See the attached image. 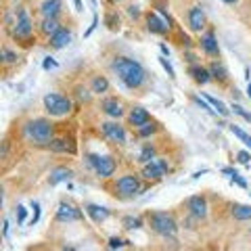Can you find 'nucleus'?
I'll return each mask as SVG.
<instances>
[{"mask_svg": "<svg viewBox=\"0 0 251 251\" xmlns=\"http://www.w3.org/2000/svg\"><path fill=\"white\" fill-rule=\"evenodd\" d=\"M69 42H72V32H69V30H63V27H59V30L51 36L53 48H65Z\"/></svg>", "mask_w": 251, "mask_h": 251, "instance_id": "obj_15", "label": "nucleus"}, {"mask_svg": "<svg viewBox=\"0 0 251 251\" xmlns=\"http://www.w3.org/2000/svg\"><path fill=\"white\" fill-rule=\"evenodd\" d=\"M233 215L236 220H251V205H233Z\"/></svg>", "mask_w": 251, "mask_h": 251, "instance_id": "obj_22", "label": "nucleus"}, {"mask_svg": "<svg viewBox=\"0 0 251 251\" xmlns=\"http://www.w3.org/2000/svg\"><path fill=\"white\" fill-rule=\"evenodd\" d=\"M2 59H4L6 65H11V63H17V54L13 51H9V48H2Z\"/></svg>", "mask_w": 251, "mask_h": 251, "instance_id": "obj_32", "label": "nucleus"}, {"mask_svg": "<svg viewBox=\"0 0 251 251\" xmlns=\"http://www.w3.org/2000/svg\"><path fill=\"white\" fill-rule=\"evenodd\" d=\"M25 134L36 144H51L53 141V126L46 120H34L25 126Z\"/></svg>", "mask_w": 251, "mask_h": 251, "instance_id": "obj_2", "label": "nucleus"}, {"mask_svg": "<svg viewBox=\"0 0 251 251\" xmlns=\"http://www.w3.org/2000/svg\"><path fill=\"white\" fill-rule=\"evenodd\" d=\"M44 107L51 115L54 117H61V115H67L69 111H72V101L67 99V96L63 94H46L44 96Z\"/></svg>", "mask_w": 251, "mask_h": 251, "instance_id": "obj_4", "label": "nucleus"}, {"mask_svg": "<svg viewBox=\"0 0 251 251\" xmlns=\"http://www.w3.org/2000/svg\"><path fill=\"white\" fill-rule=\"evenodd\" d=\"M34 207H36V212H34V218H32V224H36L38 218H40V205L38 203H34Z\"/></svg>", "mask_w": 251, "mask_h": 251, "instance_id": "obj_40", "label": "nucleus"}, {"mask_svg": "<svg viewBox=\"0 0 251 251\" xmlns=\"http://www.w3.org/2000/svg\"><path fill=\"white\" fill-rule=\"evenodd\" d=\"M191 75H193V80L199 84H207L212 80V72L205 67H191Z\"/></svg>", "mask_w": 251, "mask_h": 251, "instance_id": "obj_21", "label": "nucleus"}, {"mask_svg": "<svg viewBox=\"0 0 251 251\" xmlns=\"http://www.w3.org/2000/svg\"><path fill=\"white\" fill-rule=\"evenodd\" d=\"M88 165L96 172V176L109 178L115 172V159L109 155H88Z\"/></svg>", "mask_w": 251, "mask_h": 251, "instance_id": "obj_5", "label": "nucleus"}, {"mask_svg": "<svg viewBox=\"0 0 251 251\" xmlns=\"http://www.w3.org/2000/svg\"><path fill=\"white\" fill-rule=\"evenodd\" d=\"M113 72L120 75V80L128 88H138V86H143V82H144L143 65L136 63V61H132V59H126V57L115 59L113 61Z\"/></svg>", "mask_w": 251, "mask_h": 251, "instance_id": "obj_1", "label": "nucleus"}, {"mask_svg": "<svg viewBox=\"0 0 251 251\" xmlns=\"http://www.w3.org/2000/svg\"><path fill=\"white\" fill-rule=\"evenodd\" d=\"M159 63H161V65H163V69L167 72V75H170V78H174V75H176V73H174V67L170 65V61H167L165 57H161V59H159Z\"/></svg>", "mask_w": 251, "mask_h": 251, "instance_id": "obj_35", "label": "nucleus"}, {"mask_svg": "<svg viewBox=\"0 0 251 251\" xmlns=\"http://www.w3.org/2000/svg\"><path fill=\"white\" fill-rule=\"evenodd\" d=\"M155 130H157V126H155V124L146 122L144 126H141V128H138V134H141V136H151Z\"/></svg>", "mask_w": 251, "mask_h": 251, "instance_id": "obj_31", "label": "nucleus"}, {"mask_svg": "<svg viewBox=\"0 0 251 251\" xmlns=\"http://www.w3.org/2000/svg\"><path fill=\"white\" fill-rule=\"evenodd\" d=\"M103 111H105V115L115 117V120L124 115V107H122V103L117 99H105L103 101Z\"/></svg>", "mask_w": 251, "mask_h": 251, "instance_id": "obj_13", "label": "nucleus"}, {"mask_svg": "<svg viewBox=\"0 0 251 251\" xmlns=\"http://www.w3.org/2000/svg\"><path fill=\"white\" fill-rule=\"evenodd\" d=\"M69 176H72V170H67V167H59V170H54V172L51 174V184L65 182Z\"/></svg>", "mask_w": 251, "mask_h": 251, "instance_id": "obj_23", "label": "nucleus"}, {"mask_svg": "<svg viewBox=\"0 0 251 251\" xmlns=\"http://www.w3.org/2000/svg\"><path fill=\"white\" fill-rule=\"evenodd\" d=\"M51 67H57V63H54L53 59H46L44 61V69H51Z\"/></svg>", "mask_w": 251, "mask_h": 251, "instance_id": "obj_41", "label": "nucleus"}, {"mask_svg": "<svg viewBox=\"0 0 251 251\" xmlns=\"http://www.w3.org/2000/svg\"><path fill=\"white\" fill-rule=\"evenodd\" d=\"M233 111H234V113H239L241 117H245V120H247V122H251V113H247V111H245V109H243V107H241V105H233Z\"/></svg>", "mask_w": 251, "mask_h": 251, "instance_id": "obj_33", "label": "nucleus"}, {"mask_svg": "<svg viewBox=\"0 0 251 251\" xmlns=\"http://www.w3.org/2000/svg\"><path fill=\"white\" fill-rule=\"evenodd\" d=\"M141 191H143L141 180H138L136 176H132V174L122 176L120 180H117V184H115V193L120 195V197H134V195H138Z\"/></svg>", "mask_w": 251, "mask_h": 251, "instance_id": "obj_6", "label": "nucleus"}, {"mask_svg": "<svg viewBox=\"0 0 251 251\" xmlns=\"http://www.w3.org/2000/svg\"><path fill=\"white\" fill-rule=\"evenodd\" d=\"M109 90V82L107 78H103V75H96V78L92 80V92L94 94H103Z\"/></svg>", "mask_w": 251, "mask_h": 251, "instance_id": "obj_25", "label": "nucleus"}, {"mask_svg": "<svg viewBox=\"0 0 251 251\" xmlns=\"http://www.w3.org/2000/svg\"><path fill=\"white\" fill-rule=\"evenodd\" d=\"M236 159H239V161L243 163V165H249V159H251V155L247 151H239L236 153Z\"/></svg>", "mask_w": 251, "mask_h": 251, "instance_id": "obj_36", "label": "nucleus"}, {"mask_svg": "<svg viewBox=\"0 0 251 251\" xmlns=\"http://www.w3.org/2000/svg\"><path fill=\"white\" fill-rule=\"evenodd\" d=\"M82 218V212L75 209L73 205H65L61 203L59 209H57V222H75Z\"/></svg>", "mask_w": 251, "mask_h": 251, "instance_id": "obj_11", "label": "nucleus"}, {"mask_svg": "<svg viewBox=\"0 0 251 251\" xmlns=\"http://www.w3.org/2000/svg\"><path fill=\"white\" fill-rule=\"evenodd\" d=\"M247 94H249V99H251V84H249V88H247Z\"/></svg>", "mask_w": 251, "mask_h": 251, "instance_id": "obj_45", "label": "nucleus"}, {"mask_svg": "<svg viewBox=\"0 0 251 251\" xmlns=\"http://www.w3.org/2000/svg\"><path fill=\"white\" fill-rule=\"evenodd\" d=\"M59 30V21L57 17H44V21H42V32L48 34V36H53L54 32Z\"/></svg>", "mask_w": 251, "mask_h": 251, "instance_id": "obj_24", "label": "nucleus"}, {"mask_svg": "<svg viewBox=\"0 0 251 251\" xmlns=\"http://www.w3.org/2000/svg\"><path fill=\"white\" fill-rule=\"evenodd\" d=\"M34 25H32V19L30 15H27L25 9H19L17 11V23H15V30H13V34H15L17 38H27L32 34Z\"/></svg>", "mask_w": 251, "mask_h": 251, "instance_id": "obj_8", "label": "nucleus"}, {"mask_svg": "<svg viewBox=\"0 0 251 251\" xmlns=\"http://www.w3.org/2000/svg\"><path fill=\"white\" fill-rule=\"evenodd\" d=\"M146 25H149V30H151L153 34H165L167 27H170V25L163 23V19H159L157 15H153V13H151L149 17H146Z\"/></svg>", "mask_w": 251, "mask_h": 251, "instance_id": "obj_18", "label": "nucleus"}, {"mask_svg": "<svg viewBox=\"0 0 251 251\" xmlns=\"http://www.w3.org/2000/svg\"><path fill=\"white\" fill-rule=\"evenodd\" d=\"M103 134L107 136L109 141L117 143V144H124L126 143V130L117 122H105L103 124Z\"/></svg>", "mask_w": 251, "mask_h": 251, "instance_id": "obj_9", "label": "nucleus"}, {"mask_svg": "<svg viewBox=\"0 0 251 251\" xmlns=\"http://www.w3.org/2000/svg\"><path fill=\"white\" fill-rule=\"evenodd\" d=\"M143 226V220L141 218H124V228H128V230H134V228H141Z\"/></svg>", "mask_w": 251, "mask_h": 251, "instance_id": "obj_29", "label": "nucleus"}, {"mask_svg": "<svg viewBox=\"0 0 251 251\" xmlns=\"http://www.w3.org/2000/svg\"><path fill=\"white\" fill-rule=\"evenodd\" d=\"M73 4H75V11H82V0H73Z\"/></svg>", "mask_w": 251, "mask_h": 251, "instance_id": "obj_43", "label": "nucleus"}, {"mask_svg": "<svg viewBox=\"0 0 251 251\" xmlns=\"http://www.w3.org/2000/svg\"><path fill=\"white\" fill-rule=\"evenodd\" d=\"M201 46H203V51H205L207 54H212V57H215V54H218V42H215L214 34H205V36L201 38Z\"/></svg>", "mask_w": 251, "mask_h": 251, "instance_id": "obj_20", "label": "nucleus"}, {"mask_svg": "<svg viewBox=\"0 0 251 251\" xmlns=\"http://www.w3.org/2000/svg\"><path fill=\"white\" fill-rule=\"evenodd\" d=\"M224 2H228V4H234V2H239V0H224Z\"/></svg>", "mask_w": 251, "mask_h": 251, "instance_id": "obj_44", "label": "nucleus"}, {"mask_svg": "<svg viewBox=\"0 0 251 251\" xmlns=\"http://www.w3.org/2000/svg\"><path fill=\"white\" fill-rule=\"evenodd\" d=\"M149 224H151V228L155 230L157 234L172 236V239L176 236L178 226H176V220H174L170 214H165V212H153L149 215Z\"/></svg>", "mask_w": 251, "mask_h": 251, "instance_id": "obj_3", "label": "nucleus"}, {"mask_svg": "<svg viewBox=\"0 0 251 251\" xmlns=\"http://www.w3.org/2000/svg\"><path fill=\"white\" fill-rule=\"evenodd\" d=\"M205 101H207L209 105H212V107H214L215 111H218L220 115H228V109H226V105L222 103V101H218V99H215V96H212V94H205Z\"/></svg>", "mask_w": 251, "mask_h": 251, "instance_id": "obj_27", "label": "nucleus"}, {"mask_svg": "<svg viewBox=\"0 0 251 251\" xmlns=\"http://www.w3.org/2000/svg\"><path fill=\"white\" fill-rule=\"evenodd\" d=\"M128 241H122V239H117V236H113V239H109V249H120L124 247Z\"/></svg>", "mask_w": 251, "mask_h": 251, "instance_id": "obj_34", "label": "nucleus"}, {"mask_svg": "<svg viewBox=\"0 0 251 251\" xmlns=\"http://www.w3.org/2000/svg\"><path fill=\"white\" fill-rule=\"evenodd\" d=\"M59 11H61V0H46V2L40 6V13L44 17H57Z\"/></svg>", "mask_w": 251, "mask_h": 251, "instance_id": "obj_19", "label": "nucleus"}, {"mask_svg": "<svg viewBox=\"0 0 251 251\" xmlns=\"http://www.w3.org/2000/svg\"><path fill=\"white\" fill-rule=\"evenodd\" d=\"M153 159H155V149H153V146H144L143 153H141V159H138V161L149 163V161H153Z\"/></svg>", "mask_w": 251, "mask_h": 251, "instance_id": "obj_28", "label": "nucleus"}, {"mask_svg": "<svg viewBox=\"0 0 251 251\" xmlns=\"http://www.w3.org/2000/svg\"><path fill=\"white\" fill-rule=\"evenodd\" d=\"M170 170V165H167L165 159H153V161H149L144 165V170H143V176L146 180H159V178H163L165 176V172Z\"/></svg>", "mask_w": 251, "mask_h": 251, "instance_id": "obj_7", "label": "nucleus"}, {"mask_svg": "<svg viewBox=\"0 0 251 251\" xmlns=\"http://www.w3.org/2000/svg\"><path fill=\"white\" fill-rule=\"evenodd\" d=\"M186 207H188V212H191L193 218H197V220H201V218H205L207 215V201L201 197V195H195V197L188 199Z\"/></svg>", "mask_w": 251, "mask_h": 251, "instance_id": "obj_10", "label": "nucleus"}, {"mask_svg": "<svg viewBox=\"0 0 251 251\" xmlns=\"http://www.w3.org/2000/svg\"><path fill=\"white\" fill-rule=\"evenodd\" d=\"M130 15L132 17H138V6H130Z\"/></svg>", "mask_w": 251, "mask_h": 251, "instance_id": "obj_42", "label": "nucleus"}, {"mask_svg": "<svg viewBox=\"0 0 251 251\" xmlns=\"http://www.w3.org/2000/svg\"><path fill=\"white\" fill-rule=\"evenodd\" d=\"M48 146H51V151H54V153H73L75 151V146L72 144V141H67V138H53Z\"/></svg>", "mask_w": 251, "mask_h": 251, "instance_id": "obj_17", "label": "nucleus"}, {"mask_svg": "<svg viewBox=\"0 0 251 251\" xmlns=\"http://www.w3.org/2000/svg\"><path fill=\"white\" fill-rule=\"evenodd\" d=\"M209 72H212V75H214V78L226 80V69L222 67V65H218V63H214V65H212V69H209Z\"/></svg>", "mask_w": 251, "mask_h": 251, "instance_id": "obj_30", "label": "nucleus"}, {"mask_svg": "<svg viewBox=\"0 0 251 251\" xmlns=\"http://www.w3.org/2000/svg\"><path fill=\"white\" fill-rule=\"evenodd\" d=\"M230 132H233V134H234L236 138H239V141H241L243 144H245V146H249V149H251V136L247 134L245 130H241L239 126H230Z\"/></svg>", "mask_w": 251, "mask_h": 251, "instance_id": "obj_26", "label": "nucleus"}, {"mask_svg": "<svg viewBox=\"0 0 251 251\" xmlns=\"http://www.w3.org/2000/svg\"><path fill=\"white\" fill-rule=\"evenodd\" d=\"M233 182H236V184H239L241 188H247V182H245V180H243V178L239 176V174H233Z\"/></svg>", "mask_w": 251, "mask_h": 251, "instance_id": "obj_39", "label": "nucleus"}, {"mask_svg": "<svg viewBox=\"0 0 251 251\" xmlns=\"http://www.w3.org/2000/svg\"><path fill=\"white\" fill-rule=\"evenodd\" d=\"M86 214L92 218V222H96V224H101V222H105L109 218V209L101 207V205H86Z\"/></svg>", "mask_w": 251, "mask_h": 251, "instance_id": "obj_16", "label": "nucleus"}, {"mask_svg": "<svg viewBox=\"0 0 251 251\" xmlns=\"http://www.w3.org/2000/svg\"><path fill=\"white\" fill-rule=\"evenodd\" d=\"M78 99L80 101H90V92L86 88H78Z\"/></svg>", "mask_w": 251, "mask_h": 251, "instance_id": "obj_37", "label": "nucleus"}, {"mask_svg": "<svg viewBox=\"0 0 251 251\" xmlns=\"http://www.w3.org/2000/svg\"><path fill=\"white\" fill-rule=\"evenodd\" d=\"M188 25H191L193 32H201L205 25V13L201 6H193L191 11H188Z\"/></svg>", "mask_w": 251, "mask_h": 251, "instance_id": "obj_12", "label": "nucleus"}, {"mask_svg": "<svg viewBox=\"0 0 251 251\" xmlns=\"http://www.w3.org/2000/svg\"><path fill=\"white\" fill-rule=\"evenodd\" d=\"M25 215H27V209L19 205V212H17V220H19V224H23V222H25Z\"/></svg>", "mask_w": 251, "mask_h": 251, "instance_id": "obj_38", "label": "nucleus"}, {"mask_svg": "<svg viewBox=\"0 0 251 251\" xmlns=\"http://www.w3.org/2000/svg\"><path fill=\"white\" fill-rule=\"evenodd\" d=\"M128 122L132 126H136V128H141V126H144L146 122H151V115L146 113V109L143 107H134L130 111V115H128Z\"/></svg>", "mask_w": 251, "mask_h": 251, "instance_id": "obj_14", "label": "nucleus"}]
</instances>
